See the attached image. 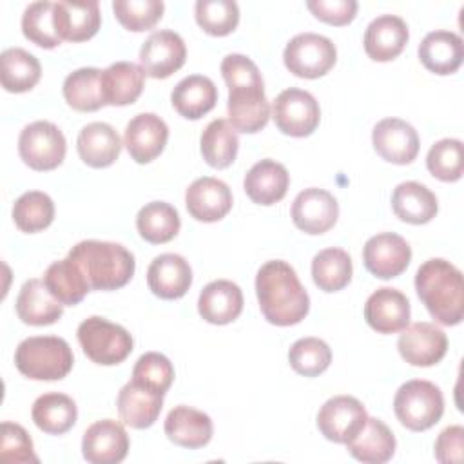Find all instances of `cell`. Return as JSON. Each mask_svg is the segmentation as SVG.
I'll list each match as a JSON object with an SVG mask.
<instances>
[{
	"label": "cell",
	"mask_w": 464,
	"mask_h": 464,
	"mask_svg": "<svg viewBox=\"0 0 464 464\" xmlns=\"http://www.w3.org/2000/svg\"><path fill=\"white\" fill-rule=\"evenodd\" d=\"M221 76L228 87V121L245 134L259 132L270 120V103L257 65L245 54H227L221 62Z\"/></svg>",
	"instance_id": "1"
},
{
	"label": "cell",
	"mask_w": 464,
	"mask_h": 464,
	"mask_svg": "<svg viewBox=\"0 0 464 464\" xmlns=\"http://www.w3.org/2000/svg\"><path fill=\"white\" fill-rule=\"evenodd\" d=\"M256 295L263 317L276 326L297 324L310 310V297L295 270L281 259L266 261L257 270Z\"/></svg>",
	"instance_id": "2"
},
{
	"label": "cell",
	"mask_w": 464,
	"mask_h": 464,
	"mask_svg": "<svg viewBox=\"0 0 464 464\" xmlns=\"http://www.w3.org/2000/svg\"><path fill=\"white\" fill-rule=\"evenodd\" d=\"M415 290L430 315L444 324L455 326L464 315L462 272L446 259L424 261L415 274Z\"/></svg>",
	"instance_id": "3"
},
{
	"label": "cell",
	"mask_w": 464,
	"mask_h": 464,
	"mask_svg": "<svg viewBox=\"0 0 464 464\" xmlns=\"http://www.w3.org/2000/svg\"><path fill=\"white\" fill-rule=\"evenodd\" d=\"M69 257L87 277L91 290H118L134 276V256L120 243L85 239L69 250Z\"/></svg>",
	"instance_id": "4"
},
{
	"label": "cell",
	"mask_w": 464,
	"mask_h": 464,
	"mask_svg": "<svg viewBox=\"0 0 464 464\" xmlns=\"http://www.w3.org/2000/svg\"><path fill=\"white\" fill-rule=\"evenodd\" d=\"M72 362L69 343L56 335L27 337L14 352L18 372L33 381H60L72 370Z\"/></svg>",
	"instance_id": "5"
},
{
	"label": "cell",
	"mask_w": 464,
	"mask_h": 464,
	"mask_svg": "<svg viewBox=\"0 0 464 464\" xmlns=\"http://www.w3.org/2000/svg\"><path fill=\"white\" fill-rule=\"evenodd\" d=\"M393 411L404 428L411 431L430 430L444 413L442 392L424 379L408 381L393 397Z\"/></svg>",
	"instance_id": "6"
},
{
	"label": "cell",
	"mask_w": 464,
	"mask_h": 464,
	"mask_svg": "<svg viewBox=\"0 0 464 464\" xmlns=\"http://www.w3.org/2000/svg\"><path fill=\"white\" fill-rule=\"evenodd\" d=\"M78 343L83 353L96 364L114 366L123 362L134 346L132 335L120 324L92 315L80 323Z\"/></svg>",
	"instance_id": "7"
},
{
	"label": "cell",
	"mask_w": 464,
	"mask_h": 464,
	"mask_svg": "<svg viewBox=\"0 0 464 464\" xmlns=\"http://www.w3.org/2000/svg\"><path fill=\"white\" fill-rule=\"evenodd\" d=\"M337 60V49L334 42L323 34L301 33L295 34L285 47L283 62L286 69L299 78L324 76Z\"/></svg>",
	"instance_id": "8"
},
{
	"label": "cell",
	"mask_w": 464,
	"mask_h": 464,
	"mask_svg": "<svg viewBox=\"0 0 464 464\" xmlns=\"http://www.w3.org/2000/svg\"><path fill=\"white\" fill-rule=\"evenodd\" d=\"M67 143L63 132L51 121L25 125L18 138V154L33 170H53L62 165Z\"/></svg>",
	"instance_id": "9"
},
{
	"label": "cell",
	"mask_w": 464,
	"mask_h": 464,
	"mask_svg": "<svg viewBox=\"0 0 464 464\" xmlns=\"http://www.w3.org/2000/svg\"><path fill=\"white\" fill-rule=\"evenodd\" d=\"M272 118L283 134L304 138L317 129L321 109L317 100L308 91L290 87L279 92L274 100Z\"/></svg>",
	"instance_id": "10"
},
{
	"label": "cell",
	"mask_w": 464,
	"mask_h": 464,
	"mask_svg": "<svg viewBox=\"0 0 464 464\" xmlns=\"http://www.w3.org/2000/svg\"><path fill=\"white\" fill-rule=\"evenodd\" d=\"M368 413L362 402L352 395H335L328 399L317 413V428L324 439L346 444L366 424Z\"/></svg>",
	"instance_id": "11"
},
{
	"label": "cell",
	"mask_w": 464,
	"mask_h": 464,
	"mask_svg": "<svg viewBox=\"0 0 464 464\" xmlns=\"http://www.w3.org/2000/svg\"><path fill=\"white\" fill-rule=\"evenodd\" d=\"M187 58L183 38L170 31L161 29L149 34L140 49V63L147 76L163 80L179 71Z\"/></svg>",
	"instance_id": "12"
},
{
	"label": "cell",
	"mask_w": 464,
	"mask_h": 464,
	"mask_svg": "<svg viewBox=\"0 0 464 464\" xmlns=\"http://www.w3.org/2000/svg\"><path fill=\"white\" fill-rule=\"evenodd\" d=\"M362 261L366 270L375 277L392 279L408 268L411 248L402 236L395 232H381L364 243Z\"/></svg>",
	"instance_id": "13"
},
{
	"label": "cell",
	"mask_w": 464,
	"mask_h": 464,
	"mask_svg": "<svg viewBox=\"0 0 464 464\" xmlns=\"http://www.w3.org/2000/svg\"><path fill=\"white\" fill-rule=\"evenodd\" d=\"M397 339V350L401 357L411 366H433L448 352L446 334L433 323L419 321L408 324Z\"/></svg>",
	"instance_id": "14"
},
{
	"label": "cell",
	"mask_w": 464,
	"mask_h": 464,
	"mask_svg": "<svg viewBox=\"0 0 464 464\" xmlns=\"http://www.w3.org/2000/svg\"><path fill=\"white\" fill-rule=\"evenodd\" d=\"M290 214L299 230L310 236H319L335 225L339 218V203L328 190L310 187L295 196Z\"/></svg>",
	"instance_id": "15"
},
{
	"label": "cell",
	"mask_w": 464,
	"mask_h": 464,
	"mask_svg": "<svg viewBox=\"0 0 464 464\" xmlns=\"http://www.w3.org/2000/svg\"><path fill=\"white\" fill-rule=\"evenodd\" d=\"M129 435L114 419L92 422L82 439V455L91 464H118L127 457Z\"/></svg>",
	"instance_id": "16"
},
{
	"label": "cell",
	"mask_w": 464,
	"mask_h": 464,
	"mask_svg": "<svg viewBox=\"0 0 464 464\" xmlns=\"http://www.w3.org/2000/svg\"><path fill=\"white\" fill-rule=\"evenodd\" d=\"M372 143L375 152L395 165H408L419 154L417 130L401 118H384L372 130Z\"/></svg>",
	"instance_id": "17"
},
{
	"label": "cell",
	"mask_w": 464,
	"mask_h": 464,
	"mask_svg": "<svg viewBox=\"0 0 464 464\" xmlns=\"http://www.w3.org/2000/svg\"><path fill=\"white\" fill-rule=\"evenodd\" d=\"M169 140L167 123L154 112L136 114L125 127L123 145L136 163H150L156 160Z\"/></svg>",
	"instance_id": "18"
},
{
	"label": "cell",
	"mask_w": 464,
	"mask_h": 464,
	"mask_svg": "<svg viewBox=\"0 0 464 464\" xmlns=\"http://www.w3.org/2000/svg\"><path fill=\"white\" fill-rule=\"evenodd\" d=\"M185 205L194 219L214 223L230 212L232 192L225 181L203 176L188 185L185 192Z\"/></svg>",
	"instance_id": "19"
},
{
	"label": "cell",
	"mask_w": 464,
	"mask_h": 464,
	"mask_svg": "<svg viewBox=\"0 0 464 464\" xmlns=\"http://www.w3.org/2000/svg\"><path fill=\"white\" fill-rule=\"evenodd\" d=\"M364 319L379 334H397L410 324V301L397 288H377L364 303Z\"/></svg>",
	"instance_id": "20"
},
{
	"label": "cell",
	"mask_w": 464,
	"mask_h": 464,
	"mask_svg": "<svg viewBox=\"0 0 464 464\" xmlns=\"http://www.w3.org/2000/svg\"><path fill=\"white\" fill-rule=\"evenodd\" d=\"M147 285L161 299H179L192 285V268L179 254H160L149 265Z\"/></svg>",
	"instance_id": "21"
},
{
	"label": "cell",
	"mask_w": 464,
	"mask_h": 464,
	"mask_svg": "<svg viewBox=\"0 0 464 464\" xmlns=\"http://www.w3.org/2000/svg\"><path fill=\"white\" fill-rule=\"evenodd\" d=\"M408 38V25L401 16L381 14L368 24L362 44L373 62H390L402 53Z\"/></svg>",
	"instance_id": "22"
},
{
	"label": "cell",
	"mask_w": 464,
	"mask_h": 464,
	"mask_svg": "<svg viewBox=\"0 0 464 464\" xmlns=\"http://www.w3.org/2000/svg\"><path fill=\"white\" fill-rule=\"evenodd\" d=\"M163 430L170 442L188 450L207 446L214 431L212 420L207 413L185 404H179L169 411Z\"/></svg>",
	"instance_id": "23"
},
{
	"label": "cell",
	"mask_w": 464,
	"mask_h": 464,
	"mask_svg": "<svg viewBox=\"0 0 464 464\" xmlns=\"http://www.w3.org/2000/svg\"><path fill=\"white\" fill-rule=\"evenodd\" d=\"M290 176L283 163L276 160H261L245 174L243 188L246 196L257 205H274L281 201L288 190Z\"/></svg>",
	"instance_id": "24"
},
{
	"label": "cell",
	"mask_w": 464,
	"mask_h": 464,
	"mask_svg": "<svg viewBox=\"0 0 464 464\" xmlns=\"http://www.w3.org/2000/svg\"><path fill=\"white\" fill-rule=\"evenodd\" d=\"M116 406L120 419L127 426L134 430H145L158 420L160 411L163 408V395L130 379L118 392Z\"/></svg>",
	"instance_id": "25"
},
{
	"label": "cell",
	"mask_w": 464,
	"mask_h": 464,
	"mask_svg": "<svg viewBox=\"0 0 464 464\" xmlns=\"http://www.w3.org/2000/svg\"><path fill=\"white\" fill-rule=\"evenodd\" d=\"M419 60L433 74H453L464 60L462 38L453 31H431L419 45Z\"/></svg>",
	"instance_id": "26"
},
{
	"label": "cell",
	"mask_w": 464,
	"mask_h": 464,
	"mask_svg": "<svg viewBox=\"0 0 464 464\" xmlns=\"http://www.w3.org/2000/svg\"><path fill=\"white\" fill-rule=\"evenodd\" d=\"M241 310L243 292L228 279L208 283L198 299V312L210 324H228L239 317Z\"/></svg>",
	"instance_id": "27"
},
{
	"label": "cell",
	"mask_w": 464,
	"mask_h": 464,
	"mask_svg": "<svg viewBox=\"0 0 464 464\" xmlns=\"http://www.w3.org/2000/svg\"><path fill=\"white\" fill-rule=\"evenodd\" d=\"M76 149L85 165L105 169L120 158L121 140L112 125L92 121L80 130Z\"/></svg>",
	"instance_id": "28"
},
{
	"label": "cell",
	"mask_w": 464,
	"mask_h": 464,
	"mask_svg": "<svg viewBox=\"0 0 464 464\" xmlns=\"http://www.w3.org/2000/svg\"><path fill=\"white\" fill-rule=\"evenodd\" d=\"M54 20L62 40L85 42L92 38L100 29V5L94 0L54 2Z\"/></svg>",
	"instance_id": "29"
},
{
	"label": "cell",
	"mask_w": 464,
	"mask_h": 464,
	"mask_svg": "<svg viewBox=\"0 0 464 464\" xmlns=\"http://www.w3.org/2000/svg\"><path fill=\"white\" fill-rule=\"evenodd\" d=\"M16 314L25 324L47 326L62 317L63 304L49 292L44 279H29L16 297Z\"/></svg>",
	"instance_id": "30"
},
{
	"label": "cell",
	"mask_w": 464,
	"mask_h": 464,
	"mask_svg": "<svg viewBox=\"0 0 464 464\" xmlns=\"http://www.w3.org/2000/svg\"><path fill=\"white\" fill-rule=\"evenodd\" d=\"M145 83V72L141 65L132 62H116L102 71V94L105 105L123 107L134 103Z\"/></svg>",
	"instance_id": "31"
},
{
	"label": "cell",
	"mask_w": 464,
	"mask_h": 464,
	"mask_svg": "<svg viewBox=\"0 0 464 464\" xmlns=\"http://www.w3.org/2000/svg\"><path fill=\"white\" fill-rule=\"evenodd\" d=\"M170 102L179 116L187 120H199L214 109L218 102V87L208 76L190 74L176 83Z\"/></svg>",
	"instance_id": "32"
},
{
	"label": "cell",
	"mask_w": 464,
	"mask_h": 464,
	"mask_svg": "<svg viewBox=\"0 0 464 464\" xmlns=\"http://www.w3.org/2000/svg\"><path fill=\"white\" fill-rule=\"evenodd\" d=\"M393 214L410 225L430 223L437 210V196L419 181H402L393 188L392 194Z\"/></svg>",
	"instance_id": "33"
},
{
	"label": "cell",
	"mask_w": 464,
	"mask_h": 464,
	"mask_svg": "<svg viewBox=\"0 0 464 464\" xmlns=\"http://www.w3.org/2000/svg\"><path fill=\"white\" fill-rule=\"evenodd\" d=\"M395 446L393 431L375 417H368L362 430L346 442L350 455L366 464L388 462L395 453Z\"/></svg>",
	"instance_id": "34"
},
{
	"label": "cell",
	"mask_w": 464,
	"mask_h": 464,
	"mask_svg": "<svg viewBox=\"0 0 464 464\" xmlns=\"http://www.w3.org/2000/svg\"><path fill=\"white\" fill-rule=\"evenodd\" d=\"M31 417L36 428L42 430L44 433L62 435L74 426L78 410H76V402L69 395L49 392L40 395L33 402Z\"/></svg>",
	"instance_id": "35"
},
{
	"label": "cell",
	"mask_w": 464,
	"mask_h": 464,
	"mask_svg": "<svg viewBox=\"0 0 464 464\" xmlns=\"http://www.w3.org/2000/svg\"><path fill=\"white\" fill-rule=\"evenodd\" d=\"M44 283L63 306L78 304L91 290L87 277L69 256L47 266L44 274Z\"/></svg>",
	"instance_id": "36"
},
{
	"label": "cell",
	"mask_w": 464,
	"mask_h": 464,
	"mask_svg": "<svg viewBox=\"0 0 464 464\" xmlns=\"http://www.w3.org/2000/svg\"><path fill=\"white\" fill-rule=\"evenodd\" d=\"M42 76V65L34 54L22 47H9L0 56V82L7 92H27Z\"/></svg>",
	"instance_id": "37"
},
{
	"label": "cell",
	"mask_w": 464,
	"mask_h": 464,
	"mask_svg": "<svg viewBox=\"0 0 464 464\" xmlns=\"http://www.w3.org/2000/svg\"><path fill=\"white\" fill-rule=\"evenodd\" d=\"M239 149L237 130L228 120H212L199 138V150L203 160L214 169H227L234 163Z\"/></svg>",
	"instance_id": "38"
},
{
	"label": "cell",
	"mask_w": 464,
	"mask_h": 464,
	"mask_svg": "<svg viewBox=\"0 0 464 464\" xmlns=\"http://www.w3.org/2000/svg\"><path fill=\"white\" fill-rule=\"evenodd\" d=\"M62 91L67 105L78 112H94L105 105L102 71L96 67H82L67 74Z\"/></svg>",
	"instance_id": "39"
},
{
	"label": "cell",
	"mask_w": 464,
	"mask_h": 464,
	"mask_svg": "<svg viewBox=\"0 0 464 464\" xmlns=\"http://www.w3.org/2000/svg\"><path fill=\"white\" fill-rule=\"evenodd\" d=\"M179 227L181 221L178 210L165 201H150L141 207L136 216V228L140 236L152 245L169 243L178 236Z\"/></svg>",
	"instance_id": "40"
},
{
	"label": "cell",
	"mask_w": 464,
	"mask_h": 464,
	"mask_svg": "<svg viewBox=\"0 0 464 464\" xmlns=\"http://www.w3.org/2000/svg\"><path fill=\"white\" fill-rule=\"evenodd\" d=\"M352 259L337 246L321 250L312 259V279L323 292H339L352 281Z\"/></svg>",
	"instance_id": "41"
},
{
	"label": "cell",
	"mask_w": 464,
	"mask_h": 464,
	"mask_svg": "<svg viewBox=\"0 0 464 464\" xmlns=\"http://www.w3.org/2000/svg\"><path fill=\"white\" fill-rule=\"evenodd\" d=\"M24 36L44 49H53L62 44L54 20V2H33L22 14Z\"/></svg>",
	"instance_id": "42"
},
{
	"label": "cell",
	"mask_w": 464,
	"mask_h": 464,
	"mask_svg": "<svg viewBox=\"0 0 464 464\" xmlns=\"http://www.w3.org/2000/svg\"><path fill=\"white\" fill-rule=\"evenodd\" d=\"M54 219L53 199L40 190H29L22 194L13 205L14 225L27 234L40 232L47 228Z\"/></svg>",
	"instance_id": "43"
},
{
	"label": "cell",
	"mask_w": 464,
	"mask_h": 464,
	"mask_svg": "<svg viewBox=\"0 0 464 464\" xmlns=\"http://www.w3.org/2000/svg\"><path fill=\"white\" fill-rule=\"evenodd\" d=\"M288 362L299 375L317 377L330 366L332 350L323 339L303 337L290 346Z\"/></svg>",
	"instance_id": "44"
},
{
	"label": "cell",
	"mask_w": 464,
	"mask_h": 464,
	"mask_svg": "<svg viewBox=\"0 0 464 464\" xmlns=\"http://www.w3.org/2000/svg\"><path fill=\"white\" fill-rule=\"evenodd\" d=\"M196 22L212 36H227L239 24V7L234 0H198Z\"/></svg>",
	"instance_id": "45"
},
{
	"label": "cell",
	"mask_w": 464,
	"mask_h": 464,
	"mask_svg": "<svg viewBox=\"0 0 464 464\" xmlns=\"http://www.w3.org/2000/svg\"><path fill=\"white\" fill-rule=\"evenodd\" d=\"M426 167L440 181H459L464 172L462 141L455 138H444L433 143L426 156Z\"/></svg>",
	"instance_id": "46"
},
{
	"label": "cell",
	"mask_w": 464,
	"mask_h": 464,
	"mask_svg": "<svg viewBox=\"0 0 464 464\" xmlns=\"http://www.w3.org/2000/svg\"><path fill=\"white\" fill-rule=\"evenodd\" d=\"M161 0H114L112 11L118 22L134 33L152 29L163 16Z\"/></svg>",
	"instance_id": "47"
},
{
	"label": "cell",
	"mask_w": 464,
	"mask_h": 464,
	"mask_svg": "<svg viewBox=\"0 0 464 464\" xmlns=\"http://www.w3.org/2000/svg\"><path fill=\"white\" fill-rule=\"evenodd\" d=\"M132 381L165 395L174 381V366L163 353L147 352L136 361Z\"/></svg>",
	"instance_id": "48"
},
{
	"label": "cell",
	"mask_w": 464,
	"mask_h": 464,
	"mask_svg": "<svg viewBox=\"0 0 464 464\" xmlns=\"http://www.w3.org/2000/svg\"><path fill=\"white\" fill-rule=\"evenodd\" d=\"M0 460L11 464L38 462L29 433L16 422H2L0 437Z\"/></svg>",
	"instance_id": "49"
},
{
	"label": "cell",
	"mask_w": 464,
	"mask_h": 464,
	"mask_svg": "<svg viewBox=\"0 0 464 464\" xmlns=\"http://www.w3.org/2000/svg\"><path fill=\"white\" fill-rule=\"evenodd\" d=\"M306 7L312 14L330 25H346L355 18V0H308Z\"/></svg>",
	"instance_id": "50"
},
{
	"label": "cell",
	"mask_w": 464,
	"mask_h": 464,
	"mask_svg": "<svg viewBox=\"0 0 464 464\" xmlns=\"http://www.w3.org/2000/svg\"><path fill=\"white\" fill-rule=\"evenodd\" d=\"M433 453H435V459L442 464L462 462V457H464V428L459 426V424L444 428L439 433L437 440H435Z\"/></svg>",
	"instance_id": "51"
}]
</instances>
